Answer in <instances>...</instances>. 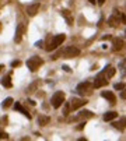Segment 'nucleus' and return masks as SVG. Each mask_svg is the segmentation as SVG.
Wrapping results in <instances>:
<instances>
[{
	"label": "nucleus",
	"instance_id": "obj_1",
	"mask_svg": "<svg viewBox=\"0 0 126 141\" xmlns=\"http://www.w3.org/2000/svg\"><path fill=\"white\" fill-rule=\"evenodd\" d=\"M66 39L65 34H57V35H53V36H48L46 38V43H45V50L46 52H52L55 50L57 46L62 45V42Z\"/></svg>",
	"mask_w": 126,
	"mask_h": 141
},
{
	"label": "nucleus",
	"instance_id": "obj_2",
	"mask_svg": "<svg viewBox=\"0 0 126 141\" xmlns=\"http://www.w3.org/2000/svg\"><path fill=\"white\" fill-rule=\"evenodd\" d=\"M122 20H123V13H120V11H118V10H114L112 16L108 18V25L112 27V28H115V27H118L119 24L122 22Z\"/></svg>",
	"mask_w": 126,
	"mask_h": 141
},
{
	"label": "nucleus",
	"instance_id": "obj_3",
	"mask_svg": "<svg viewBox=\"0 0 126 141\" xmlns=\"http://www.w3.org/2000/svg\"><path fill=\"white\" fill-rule=\"evenodd\" d=\"M80 55V49L76 46H66L62 49V56L65 59H71V57H76Z\"/></svg>",
	"mask_w": 126,
	"mask_h": 141
},
{
	"label": "nucleus",
	"instance_id": "obj_4",
	"mask_svg": "<svg viewBox=\"0 0 126 141\" xmlns=\"http://www.w3.org/2000/svg\"><path fill=\"white\" fill-rule=\"evenodd\" d=\"M42 59L41 57H38V56H32V57H30V59L27 60V67L30 69V71H37L39 67L42 66Z\"/></svg>",
	"mask_w": 126,
	"mask_h": 141
},
{
	"label": "nucleus",
	"instance_id": "obj_5",
	"mask_svg": "<svg viewBox=\"0 0 126 141\" xmlns=\"http://www.w3.org/2000/svg\"><path fill=\"white\" fill-rule=\"evenodd\" d=\"M63 102H65V92H62V91L55 92L53 96H52V99H51V104H52L53 108L55 109L60 108V106L63 105Z\"/></svg>",
	"mask_w": 126,
	"mask_h": 141
},
{
	"label": "nucleus",
	"instance_id": "obj_6",
	"mask_svg": "<svg viewBox=\"0 0 126 141\" xmlns=\"http://www.w3.org/2000/svg\"><path fill=\"white\" fill-rule=\"evenodd\" d=\"M106 70L101 71L98 76L95 77V81H94V88H101V87H104L108 84V80H106Z\"/></svg>",
	"mask_w": 126,
	"mask_h": 141
},
{
	"label": "nucleus",
	"instance_id": "obj_7",
	"mask_svg": "<svg viewBox=\"0 0 126 141\" xmlns=\"http://www.w3.org/2000/svg\"><path fill=\"white\" fill-rule=\"evenodd\" d=\"M87 104V99L84 98H73L70 101V106H71V110H77L81 106H84Z\"/></svg>",
	"mask_w": 126,
	"mask_h": 141
},
{
	"label": "nucleus",
	"instance_id": "obj_8",
	"mask_svg": "<svg viewBox=\"0 0 126 141\" xmlns=\"http://www.w3.org/2000/svg\"><path fill=\"white\" fill-rule=\"evenodd\" d=\"M94 85H91V82H88V81H84V82H81V84H79L77 85V92L79 94H81V95H84V92H88L90 94V90L93 88Z\"/></svg>",
	"mask_w": 126,
	"mask_h": 141
},
{
	"label": "nucleus",
	"instance_id": "obj_9",
	"mask_svg": "<svg viewBox=\"0 0 126 141\" xmlns=\"http://www.w3.org/2000/svg\"><path fill=\"white\" fill-rule=\"evenodd\" d=\"M90 117H93V112H90V110H81L80 113L76 116V117H71L69 120L70 121H73V120H86V119H90Z\"/></svg>",
	"mask_w": 126,
	"mask_h": 141
},
{
	"label": "nucleus",
	"instance_id": "obj_10",
	"mask_svg": "<svg viewBox=\"0 0 126 141\" xmlns=\"http://www.w3.org/2000/svg\"><path fill=\"white\" fill-rule=\"evenodd\" d=\"M24 32H25V24L21 22L17 25V31H16V36H14V41L16 42H21V38L24 35Z\"/></svg>",
	"mask_w": 126,
	"mask_h": 141
},
{
	"label": "nucleus",
	"instance_id": "obj_11",
	"mask_svg": "<svg viewBox=\"0 0 126 141\" xmlns=\"http://www.w3.org/2000/svg\"><path fill=\"white\" fill-rule=\"evenodd\" d=\"M101 96L105 98L111 105H115L116 104V96H115L114 92H111V91H102V92H101Z\"/></svg>",
	"mask_w": 126,
	"mask_h": 141
},
{
	"label": "nucleus",
	"instance_id": "obj_12",
	"mask_svg": "<svg viewBox=\"0 0 126 141\" xmlns=\"http://www.w3.org/2000/svg\"><path fill=\"white\" fill-rule=\"evenodd\" d=\"M38 10H39V3H32L27 7V14L30 17H34L38 13Z\"/></svg>",
	"mask_w": 126,
	"mask_h": 141
},
{
	"label": "nucleus",
	"instance_id": "obj_13",
	"mask_svg": "<svg viewBox=\"0 0 126 141\" xmlns=\"http://www.w3.org/2000/svg\"><path fill=\"white\" fill-rule=\"evenodd\" d=\"M123 48V41L120 38H114L112 41V50L114 52H119Z\"/></svg>",
	"mask_w": 126,
	"mask_h": 141
},
{
	"label": "nucleus",
	"instance_id": "obj_14",
	"mask_svg": "<svg viewBox=\"0 0 126 141\" xmlns=\"http://www.w3.org/2000/svg\"><path fill=\"white\" fill-rule=\"evenodd\" d=\"M114 127H115V129H118L119 131H123L125 127H126V116L120 117L118 121H115V123H114Z\"/></svg>",
	"mask_w": 126,
	"mask_h": 141
},
{
	"label": "nucleus",
	"instance_id": "obj_15",
	"mask_svg": "<svg viewBox=\"0 0 126 141\" xmlns=\"http://www.w3.org/2000/svg\"><path fill=\"white\" fill-rule=\"evenodd\" d=\"M49 121H51L49 116H46V115H39L38 116V124L39 126H46V124H49Z\"/></svg>",
	"mask_w": 126,
	"mask_h": 141
},
{
	"label": "nucleus",
	"instance_id": "obj_16",
	"mask_svg": "<svg viewBox=\"0 0 126 141\" xmlns=\"http://www.w3.org/2000/svg\"><path fill=\"white\" fill-rule=\"evenodd\" d=\"M14 109H16V110H20V112H21V113H22L24 116H27L28 119H31V115L28 113V110H27L25 108H24V106H22V105L20 104V102H17V104L14 105Z\"/></svg>",
	"mask_w": 126,
	"mask_h": 141
},
{
	"label": "nucleus",
	"instance_id": "obj_17",
	"mask_svg": "<svg viewBox=\"0 0 126 141\" xmlns=\"http://www.w3.org/2000/svg\"><path fill=\"white\" fill-rule=\"evenodd\" d=\"M115 117H118V113H116V112H108V113L104 115V120L105 121H111V120H114Z\"/></svg>",
	"mask_w": 126,
	"mask_h": 141
},
{
	"label": "nucleus",
	"instance_id": "obj_18",
	"mask_svg": "<svg viewBox=\"0 0 126 141\" xmlns=\"http://www.w3.org/2000/svg\"><path fill=\"white\" fill-rule=\"evenodd\" d=\"M38 84H39V81H35V82H32V84L30 85V87H28V88L25 90V92H27V94H32V92L34 91H35L37 88H38Z\"/></svg>",
	"mask_w": 126,
	"mask_h": 141
},
{
	"label": "nucleus",
	"instance_id": "obj_19",
	"mask_svg": "<svg viewBox=\"0 0 126 141\" xmlns=\"http://www.w3.org/2000/svg\"><path fill=\"white\" fill-rule=\"evenodd\" d=\"M2 84H3V87H6V88H10V87H11L10 74H8V76H6V77H3V81H2Z\"/></svg>",
	"mask_w": 126,
	"mask_h": 141
},
{
	"label": "nucleus",
	"instance_id": "obj_20",
	"mask_svg": "<svg viewBox=\"0 0 126 141\" xmlns=\"http://www.w3.org/2000/svg\"><path fill=\"white\" fill-rule=\"evenodd\" d=\"M105 70H106V76H108V78H111V77H114L115 76V67L112 66H108V67H105Z\"/></svg>",
	"mask_w": 126,
	"mask_h": 141
},
{
	"label": "nucleus",
	"instance_id": "obj_21",
	"mask_svg": "<svg viewBox=\"0 0 126 141\" xmlns=\"http://www.w3.org/2000/svg\"><path fill=\"white\" fill-rule=\"evenodd\" d=\"M119 69H120V74H122V77L126 76V57L122 60V63L119 64Z\"/></svg>",
	"mask_w": 126,
	"mask_h": 141
},
{
	"label": "nucleus",
	"instance_id": "obj_22",
	"mask_svg": "<svg viewBox=\"0 0 126 141\" xmlns=\"http://www.w3.org/2000/svg\"><path fill=\"white\" fill-rule=\"evenodd\" d=\"M11 104H13V98H6L3 101V108H8Z\"/></svg>",
	"mask_w": 126,
	"mask_h": 141
},
{
	"label": "nucleus",
	"instance_id": "obj_23",
	"mask_svg": "<svg viewBox=\"0 0 126 141\" xmlns=\"http://www.w3.org/2000/svg\"><path fill=\"white\" fill-rule=\"evenodd\" d=\"M114 88H115L116 91H120V90H125L126 87H125V84H123V82H119V84H115V87H114Z\"/></svg>",
	"mask_w": 126,
	"mask_h": 141
},
{
	"label": "nucleus",
	"instance_id": "obj_24",
	"mask_svg": "<svg viewBox=\"0 0 126 141\" xmlns=\"http://www.w3.org/2000/svg\"><path fill=\"white\" fill-rule=\"evenodd\" d=\"M120 98H122V99H126V88L122 90V92H120Z\"/></svg>",
	"mask_w": 126,
	"mask_h": 141
},
{
	"label": "nucleus",
	"instance_id": "obj_25",
	"mask_svg": "<svg viewBox=\"0 0 126 141\" xmlns=\"http://www.w3.org/2000/svg\"><path fill=\"white\" fill-rule=\"evenodd\" d=\"M84 126H86V121H83V123H80L79 126H77V130H83Z\"/></svg>",
	"mask_w": 126,
	"mask_h": 141
},
{
	"label": "nucleus",
	"instance_id": "obj_26",
	"mask_svg": "<svg viewBox=\"0 0 126 141\" xmlns=\"http://www.w3.org/2000/svg\"><path fill=\"white\" fill-rule=\"evenodd\" d=\"M20 64H21V63L18 62V60H16V62H13V63H11V67H18Z\"/></svg>",
	"mask_w": 126,
	"mask_h": 141
},
{
	"label": "nucleus",
	"instance_id": "obj_27",
	"mask_svg": "<svg viewBox=\"0 0 126 141\" xmlns=\"http://www.w3.org/2000/svg\"><path fill=\"white\" fill-rule=\"evenodd\" d=\"M42 43H43V42L39 41V42H37V43H35V46H37V48H41V46H42Z\"/></svg>",
	"mask_w": 126,
	"mask_h": 141
},
{
	"label": "nucleus",
	"instance_id": "obj_28",
	"mask_svg": "<svg viewBox=\"0 0 126 141\" xmlns=\"http://www.w3.org/2000/svg\"><path fill=\"white\" fill-rule=\"evenodd\" d=\"M106 39H111V35H105V36H102V41H106Z\"/></svg>",
	"mask_w": 126,
	"mask_h": 141
},
{
	"label": "nucleus",
	"instance_id": "obj_29",
	"mask_svg": "<svg viewBox=\"0 0 126 141\" xmlns=\"http://www.w3.org/2000/svg\"><path fill=\"white\" fill-rule=\"evenodd\" d=\"M104 2H105V0H97V3H98L100 6H102V4H104Z\"/></svg>",
	"mask_w": 126,
	"mask_h": 141
},
{
	"label": "nucleus",
	"instance_id": "obj_30",
	"mask_svg": "<svg viewBox=\"0 0 126 141\" xmlns=\"http://www.w3.org/2000/svg\"><path fill=\"white\" fill-rule=\"evenodd\" d=\"M4 138H7V134L6 133H2V140H4Z\"/></svg>",
	"mask_w": 126,
	"mask_h": 141
},
{
	"label": "nucleus",
	"instance_id": "obj_31",
	"mask_svg": "<svg viewBox=\"0 0 126 141\" xmlns=\"http://www.w3.org/2000/svg\"><path fill=\"white\" fill-rule=\"evenodd\" d=\"M63 70H66V71H70V69L67 66H63Z\"/></svg>",
	"mask_w": 126,
	"mask_h": 141
},
{
	"label": "nucleus",
	"instance_id": "obj_32",
	"mask_svg": "<svg viewBox=\"0 0 126 141\" xmlns=\"http://www.w3.org/2000/svg\"><path fill=\"white\" fill-rule=\"evenodd\" d=\"M28 104H30V105H35V102L31 101V99H28Z\"/></svg>",
	"mask_w": 126,
	"mask_h": 141
},
{
	"label": "nucleus",
	"instance_id": "obj_33",
	"mask_svg": "<svg viewBox=\"0 0 126 141\" xmlns=\"http://www.w3.org/2000/svg\"><path fill=\"white\" fill-rule=\"evenodd\" d=\"M88 2H90V3H95V0H88Z\"/></svg>",
	"mask_w": 126,
	"mask_h": 141
},
{
	"label": "nucleus",
	"instance_id": "obj_34",
	"mask_svg": "<svg viewBox=\"0 0 126 141\" xmlns=\"http://www.w3.org/2000/svg\"><path fill=\"white\" fill-rule=\"evenodd\" d=\"M125 7H126V4H125Z\"/></svg>",
	"mask_w": 126,
	"mask_h": 141
}]
</instances>
